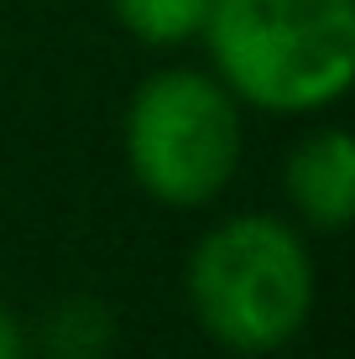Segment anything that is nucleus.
Masks as SVG:
<instances>
[{"label": "nucleus", "instance_id": "nucleus-6", "mask_svg": "<svg viewBox=\"0 0 355 359\" xmlns=\"http://www.w3.org/2000/svg\"><path fill=\"white\" fill-rule=\"evenodd\" d=\"M105 6L136 42L178 47V42H188V36H199L214 0H105Z\"/></svg>", "mask_w": 355, "mask_h": 359}, {"label": "nucleus", "instance_id": "nucleus-5", "mask_svg": "<svg viewBox=\"0 0 355 359\" xmlns=\"http://www.w3.org/2000/svg\"><path fill=\"white\" fill-rule=\"evenodd\" d=\"M42 349L47 359H105L115 344V313L100 297H63L42 318Z\"/></svg>", "mask_w": 355, "mask_h": 359}, {"label": "nucleus", "instance_id": "nucleus-2", "mask_svg": "<svg viewBox=\"0 0 355 359\" xmlns=\"http://www.w3.org/2000/svg\"><path fill=\"white\" fill-rule=\"evenodd\" d=\"M188 307L230 354H277L314 313V255L272 214H230L188 255Z\"/></svg>", "mask_w": 355, "mask_h": 359}, {"label": "nucleus", "instance_id": "nucleus-3", "mask_svg": "<svg viewBox=\"0 0 355 359\" xmlns=\"http://www.w3.org/2000/svg\"><path fill=\"white\" fill-rule=\"evenodd\" d=\"M240 99L214 73L162 68L126 104V167L167 208L214 203L240 167Z\"/></svg>", "mask_w": 355, "mask_h": 359}, {"label": "nucleus", "instance_id": "nucleus-4", "mask_svg": "<svg viewBox=\"0 0 355 359\" xmlns=\"http://www.w3.org/2000/svg\"><path fill=\"white\" fill-rule=\"evenodd\" d=\"M288 203L298 208V219L309 229H345L355 214V146L345 130H314L292 146L288 156Z\"/></svg>", "mask_w": 355, "mask_h": 359}, {"label": "nucleus", "instance_id": "nucleus-7", "mask_svg": "<svg viewBox=\"0 0 355 359\" xmlns=\"http://www.w3.org/2000/svg\"><path fill=\"white\" fill-rule=\"evenodd\" d=\"M27 354H32L27 328H21V318L11 313L6 302H0V359H27Z\"/></svg>", "mask_w": 355, "mask_h": 359}, {"label": "nucleus", "instance_id": "nucleus-1", "mask_svg": "<svg viewBox=\"0 0 355 359\" xmlns=\"http://www.w3.org/2000/svg\"><path fill=\"white\" fill-rule=\"evenodd\" d=\"M214 79L266 115L329 109L355 79V0H214Z\"/></svg>", "mask_w": 355, "mask_h": 359}]
</instances>
